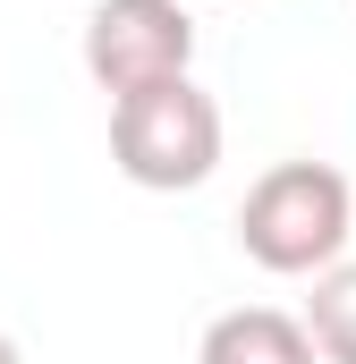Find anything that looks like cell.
<instances>
[{
    "mask_svg": "<svg viewBox=\"0 0 356 364\" xmlns=\"http://www.w3.org/2000/svg\"><path fill=\"white\" fill-rule=\"evenodd\" d=\"M305 339L323 364H356V263H331L314 272V296H305Z\"/></svg>",
    "mask_w": 356,
    "mask_h": 364,
    "instance_id": "cell-5",
    "label": "cell"
},
{
    "mask_svg": "<svg viewBox=\"0 0 356 364\" xmlns=\"http://www.w3.org/2000/svg\"><path fill=\"white\" fill-rule=\"evenodd\" d=\"M0 364H26V356H17V339H9V331H0Z\"/></svg>",
    "mask_w": 356,
    "mask_h": 364,
    "instance_id": "cell-6",
    "label": "cell"
},
{
    "mask_svg": "<svg viewBox=\"0 0 356 364\" xmlns=\"http://www.w3.org/2000/svg\"><path fill=\"white\" fill-rule=\"evenodd\" d=\"M195 364H323V356H314V339H305L297 314H280V305H238V314H221V322L204 331Z\"/></svg>",
    "mask_w": 356,
    "mask_h": 364,
    "instance_id": "cell-4",
    "label": "cell"
},
{
    "mask_svg": "<svg viewBox=\"0 0 356 364\" xmlns=\"http://www.w3.org/2000/svg\"><path fill=\"white\" fill-rule=\"evenodd\" d=\"M348 237H356V186L331 161H271L238 203V246L280 279L331 272Z\"/></svg>",
    "mask_w": 356,
    "mask_h": 364,
    "instance_id": "cell-1",
    "label": "cell"
},
{
    "mask_svg": "<svg viewBox=\"0 0 356 364\" xmlns=\"http://www.w3.org/2000/svg\"><path fill=\"white\" fill-rule=\"evenodd\" d=\"M110 161L145 195H187L221 170V102L195 77H162L110 102Z\"/></svg>",
    "mask_w": 356,
    "mask_h": 364,
    "instance_id": "cell-2",
    "label": "cell"
},
{
    "mask_svg": "<svg viewBox=\"0 0 356 364\" xmlns=\"http://www.w3.org/2000/svg\"><path fill=\"white\" fill-rule=\"evenodd\" d=\"M187 68H195V17H187V0H102L85 17V77L110 102L162 85V77H187Z\"/></svg>",
    "mask_w": 356,
    "mask_h": 364,
    "instance_id": "cell-3",
    "label": "cell"
}]
</instances>
